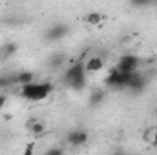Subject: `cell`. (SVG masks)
Returning a JSON list of instances; mask_svg holds the SVG:
<instances>
[{"label": "cell", "instance_id": "1", "mask_svg": "<svg viewBox=\"0 0 157 155\" xmlns=\"http://www.w3.org/2000/svg\"><path fill=\"white\" fill-rule=\"evenodd\" d=\"M53 91V86L49 82H28V84H22L20 86V95L22 99L29 100V102H42L46 100Z\"/></svg>", "mask_w": 157, "mask_h": 155}, {"label": "cell", "instance_id": "2", "mask_svg": "<svg viewBox=\"0 0 157 155\" xmlns=\"http://www.w3.org/2000/svg\"><path fill=\"white\" fill-rule=\"evenodd\" d=\"M86 70H84V62H75L71 64L70 68H66L64 71V80L66 84L75 89V91H80L84 86H86Z\"/></svg>", "mask_w": 157, "mask_h": 155}, {"label": "cell", "instance_id": "3", "mask_svg": "<svg viewBox=\"0 0 157 155\" xmlns=\"http://www.w3.org/2000/svg\"><path fill=\"white\" fill-rule=\"evenodd\" d=\"M130 77H132V73L121 71L119 68H113V70L106 75L104 84H106L108 88H126L128 82H130Z\"/></svg>", "mask_w": 157, "mask_h": 155}, {"label": "cell", "instance_id": "4", "mask_svg": "<svg viewBox=\"0 0 157 155\" xmlns=\"http://www.w3.org/2000/svg\"><path fill=\"white\" fill-rule=\"evenodd\" d=\"M139 64H141V60L135 57V55H130V53H126V55H122L121 59H119L117 66L121 71H128V73H133V71H137V68H139Z\"/></svg>", "mask_w": 157, "mask_h": 155}, {"label": "cell", "instance_id": "5", "mask_svg": "<svg viewBox=\"0 0 157 155\" xmlns=\"http://www.w3.org/2000/svg\"><path fill=\"white\" fill-rule=\"evenodd\" d=\"M66 141H68V144H70V146L78 148V146H84V144L90 141V135H88V131H86V130L77 128V130H71V131L68 133Z\"/></svg>", "mask_w": 157, "mask_h": 155}, {"label": "cell", "instance_id": "6", "mask_svg": "<svg viewBox=\"0 0 157 155\" xmlns=\"http://www.w3.org/2000/svg\"><path fill=\"white\" fill-rule=\"evenodd\" d=\"M70 33V28H68V24H62V22H59V24H53V26H49V29L46 31V39L51 40V42H57V40H62L66 35Z\"/></svg>", "mask_w": 157, "mask_h": 155}, {"label": "cell", "instance_id": "7", "mask_svg": "<svg viewBox=\"0 0 157 155\" xmlns=\"http://www.w3.org/2000/svg\"><path fill=\"white\" fill-rule=\"evenodd\" d=\"M104 64H106V62H104V57L93 53V55H90V57L86 59L84 70H86V73H97V71H101V70L104 68Z\"/></svg>", "mask_w": 157, "mask_h": 155}, {"label": "cell", "instance_id": "8", "mask_svg": "<svg viewBox=\"0 0 157 155\" xmlns=\"http://www.w3.org/2000/svg\"><path fill=\"white\" fill-rule=\"evenodd\" d=\"M144 86H146V78L144 75H141L139 71H133L132 73V77H130V82H128V89L130 91H135V93H141L143 89H144Z\"/></svg>", "mask_w": 157, "mask_h": 155}, {"label": "cell", "instance_id": "9", "mask_svg": "<svg viewBox=\"0 0 157 155\" xmlns=\"http://www.w3.org/2000/svg\"><path fill=\"white\" fill-rule=\"evenodd\" d=\"M28 131H29L33 137H39V135H42V133L46 131V124H44L42 120H39V119H33V120L28 122Z\"/></svg>", "mask_w": 157, "mask_h": 155}, {"label": "cell", "instance_id": "10", "mask_svg": "<svg viewBox=\"0 0 157 155\" xmlns=\"http://www.w3.org/2000/svg\"><path fill=\"white\" fill-rule=\"evenodd\" d=\"M64 62H66V55H64V53H53V55H49V60H48V64H49L53 70L62 68Z\"/></svg>", "mask_w": 157, "mask_h": 155}, {"label": "cell", "instance_id": "11", "mask_svg": "<svg viewBox=\"0 0 157 155\" xmlns=\"http://www.w3.org/2000/svg\"><path fill=\"white\" fill-rule=\"evenodd\" d=\"M102 20H104V17H102L101 13H97V11H91V13H88V15L84 17V22H86L88 26H101Z\"/></svg>", "mask_w": 157, "mask_h": 155}, {"label": "cell", "instance_id": "12", "mask_svg": "<svg viewBox=\"0 0 157 155\" xmlns=\"http://www.w3.org/2000/svg\"><path fill=\"white\" fill-rule=\"evenodd\" d=\"M13 78H15V82H17V84H20V86H22V84L33 82V80H35V73H33V71H20V73H17Z\"/></svg>", "mask_w": 157, "mask_h": 155}, {"label": "cell", "instance_id": "13", "mask_svg": "<svg viewBox=\"0 0 157 155\" xmlns=\"http://www.w3.org/2000/svg\"><path fill=\"white\" fill-rule=\"evenodd\" d=\"M104 97H106L104 89H93L91 95H90V104H91V106H99V104L104 100Z\"/></svg>", "mask_w": 157, "mask_h": 155}, {"label": "cell", "instance_id": "14", "mask_svg": "<svg viewBox=\"0 0 157 155\" xmlns=\"http://www.w3.org/2000/svg\"><path fill=\"white\" fill-rule=\"evenodd\" d=\"M17 51H18V44H17V42H6L4 47H2V53H4L6 57H13Z\"/></svg>", "mask_w": 157, "mask_h": 155}, {"label": "cell", "instance_id": "15", "mask_svg": "<svg viewBox=\"0 0 157 155\" xmlns=\"http://www.w3.org/2000/svg\"><path fill=\"white\" fill-rule=\"evenodd\" d=\"M146 139H148V142H150L154 148H157V128H154V130L148 131V137H146Z\"/></svg>", "mask_w": 157, "mask_h": 155}, {"label": "cell", "instance_id": "16", "mask_svg": "<svg viewBox=\"0 0 157 155\" xmlns=\"http://www.w3.org/2000/svg\"><path fill=\"white\" fill-rule=\"evenodd\" d=\"M130 4L133 6V7H146V6H150L152 4V0H130Z\"/></svg>", "mask_w": 157, "mask_h": 155}, {"label": "cell", "instance_id": "17", "mask_svg": "<svg viewBox=\"0 0 157 155\" xmlns=\"http://www.w3.org/2000/svg\"><path fill=\"white\" fill-rule=\"evenodd\" d=\"M15 82L13 77H0V88H6V86H11Z\"/></svg>", "mask_w": 157, "mask_h": 155}, {"label": "cell", "instance_id": "18", "mask_svg": "<svg viewBox=\"0 0 157 155\" xmlns=\"http://www.w3.org/2000/svg\"><path fill=\"white\" fill-rule=\"evenodd\" d=\"M62 152H64L62 148H49L46 153H48V155H59V153H62Z\"/></svg>", "mask_w": 157, "mask_h": 155}, {"label": "cell", "instance_id": "19", "mask_svg": "<svg viewBox=\"0 0 157 155\" xmlns=\"http://www.w3.org/2000/svg\"><path fill=\"white\" fill-rule=\"evenodd\" d=\"M6 104H7V97H6L4 93H0V110H2Z\"/></svg>", "mask_w": 157, "mask_h": 155}, {"label": "cell", "instance_id": "20", "mask_svg": "<svg viewBox=\"0 0 157 155\" xmlns=\"http://www.w3.org/2000/svg\"><path fill=\"white\" fill-rule=\"evenodd\" d=\"M33 150H35V148H33V146H28V148H26V153H31V152H33Z\"/></svg>", "mask_w": 157, "mask_h": 155}, {"label": "cell", "instance_id": "21", "mask_svg": "<svg viewBox=\"0 0 157 155\" xmlns=\"http://www.w3.org/2000/svg\"><path fill=\"white\" fill-rule=\"evenodd\" d=\"M154 113H155V117H157V108H155V112H154Z\"/></svg>", "mask_w": 157, "mask_h": 155}, {"label": "cell", "instance_id": "22", "mask_svg": "<svg viewBox=\"0 0 157 155\" xmlns=\"http://www.w3.org/2000/svg\"><path fill=\"white\" fill-rule=\"evenodd\" d=\"M152 2H157V0H152Z\"/></svg>", "mask_w": 157, "mask_h": 155}]
</instances>
